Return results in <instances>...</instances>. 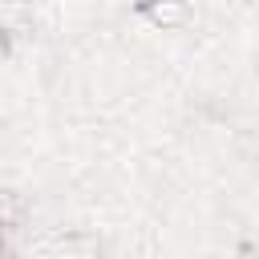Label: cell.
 I'll return each mask as SVG.
<instances>
[{
    "label": "cell",
    "instance_id": "obj_1",
    "mask_svg": "<svg viewBox=\"0 0 259 259\" xmlns=\"http://www.w3.org/2000/svg\"><path fill=\"white\" fill-rule=\"evenodd\" d=\"M20 206H24V202H20L12 190H0V223H8V227H12V223L20 219Z\"/></svg>",
    "mask_w": 259,
    "mask_h": 259
},
{
    "label": "cell",
    "instance_id": "obj_2",
    "mask_svg": "<svg viewBox=\"0 0 259 259\" xmlns=\"http://www.w3.org/2000/svg\"><path fill=\"white\" fill-rule=\"evenodd\" d=\"M154 20H182V8H154Z\"/></svg>",
    "mask_w": 259,
    "mask_h": 259
},
{
    "label": "cell",
    "instance_id": "obj_3",
    "mask_svg": "<svg viewBox=\"0 0 259 259\" xmlns=\"http://www.w3.org/2000/svg\"><path fill=\"white\" fill-rule=\"evenodd\" d=\"M0 53H4V40H0Z\"/></svg>",
    "mask_w": 259,
    "mask_h": 259
}]
</instances>
